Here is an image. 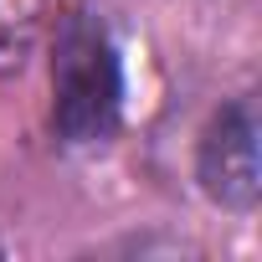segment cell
I'll return each mask as SVG.
<instances>
[{
	"label": "cell",
	"instance_id": "cell-1",
	"mask_svg": "<svg viewBox=\"0 0 262 262\" xmlns=\"http://www.w3.org/2000/svg\"><path fill=\"white\" fill-rule=\"evenodd\" d=\"M123 113V62L108 21L93 6H72L52 31V128L62 144L88 149L113 139Z\"/></svg>",
	"mask_w": 262,
	"mask_h": 262
},
{
	"label": "cell",
	"instance_id": "cell-2",
	"mask_svg": "<svg viewBox=\"0 0 262 262\" xmlns=\"http://www.w3.org/2000/svg\"><path fill=\"white\" fill-rule=\"evenodd\" d=\"M257 103L242 93L231 103H221L201 134V149H195V175H201V190L226 206V211H252L257 195H262V165H257Z\"/></svg>",
	"mask_w": 262,
	"mask_h": 262
},
{
	"label": "cell",
	"instance_id": "cell-3",
	"mask_svg": "<svg viewBox=\"0 0 262 262\" xmlns=\"http://www.w3.org/2000/svg\"><path fill=\"white\" fill-rule=\"evenodd\" d=\"M47 26H52V0H0V77L31 62Z\"/></svg>",
	"mask_w": 262,
	"mask_h": 262
}]
</instances>
